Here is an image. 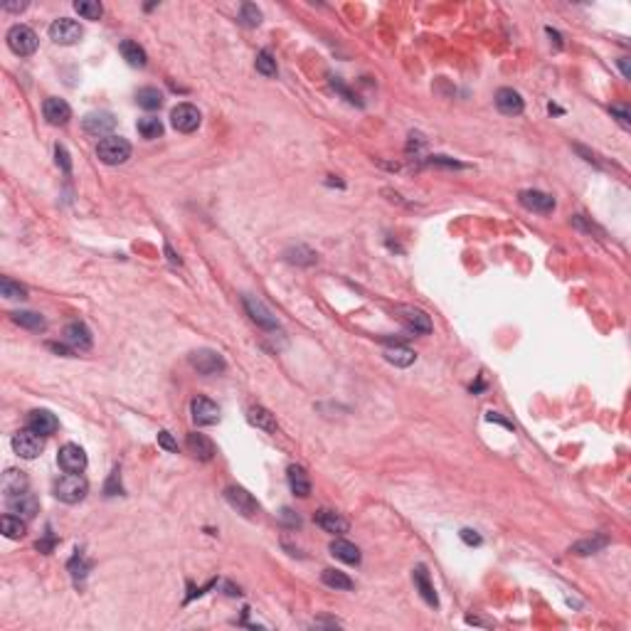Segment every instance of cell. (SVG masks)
Listing matches in <instances>:
<instances>
[{"instance_id": "27", "label": "cell", "mask_w": 631, "mask_h": 631, "mask_svg": "<svg viewBox=\"0 0 631 631\" xmlns=\"http://www.w3.org/2000/svg\"><path fill=\"white\" fill-rule=\"evenodd\" d=\"M119 50H121L123 60H126L131 67H146V62H148L146 50L139 42H133V40H123V42L119 44Z\"/></svg>"}, {"instance_id": "11", "label": "cell", "mask_w": 631, "mask_h": 631, "mask_svg": "<svg viewBox=\"0 0 631 631\" xmlns=\"http://www.w3.org/2000/svg\"><path fill=\"white\" fill-rule=\"evenodd\" d=\"M521 205L530 212H540V215H548V212L555 210V200L553 195L543 193V190H521L518 195Z\"/></svg>"}, {"instance_id": "17", "label": "cell", "mask_w": 631, "mask_h": 631, "mask_svg": "<svg viewBox=\"0 0 631 631\" xmlns=\"http://www.w3.org/2000/svg\"><path fill=\"white\" fill-rule=\"evenodd\" d=\"M399 316L402 321L407 323V328L415 333H432V318L424 313L422 309H415V306H399Z\"/></svg>"}, {"instance_id": "1", "label": "cell", "mask_w": 631, "mask_h": 631, "mask_svg": "<svg viewBox=\"0 0 631 631\" xmlns=\"http://www.w3.org/2000/svg\"><path fill=\"white\" fill-rule=\"evenodd\" d=\"M96 155H99V161L106 163V166H121V163H126L131 158V144L126 139H121V136L111 133V136L99 141Z\"/></svg>"}, {"instance_id": "35", "label": "cell", "mask_w": 631, "mask_h": 631, "mask_svg": "<svg viewBox=\"0 0 631 631\" xmlns=\"http://www.w3.org/2000/svg\"><path fill=\"white\" fill-rule=\"evenodd\" d=\"M257 72L264 74V77H277V60L272 57V52L261 50L259 55H257Z\"/></svg>"}, {"instance_id": "5", "label": "cell", "mask_w": 631, "mask_h": 631, "mask_svg": "<svg viewBox=\"0 0 631 631\" xmlns=\"http://www.w3.org/2000/svg\"><path fill=\"white\" fill-rule=\"evenodd\" d=\"M12 451H15L20 459H37L40 451H42V437L35 434L33 429H22V432L12 434Z\"/></svg>"}, {"instance_id": "19", "label": "cell", "mask_w": 631, "mask_h": 631, "mask_svg": "<svg viewBox=\"0 0 631 631\" xmlns=\"http://www.w3.org/2000/svg\"><path fill=\"white\" fill-rule=\"evenodd\" d=\"M316 523H318L326 533H331V535H343V533H348V521L331 508L318 510V513H316Z\"/></svg>"}, {"instance_id": "36", "label": "cell", "mask_w": 631, "mask_h": 631, "mask_svg": "<svg viewBox=\"0 0 631 631\" xmlns=\"http://www.w3.org/2000/svg\"><path fill=\"white\" fill-rule=\"evenodd\" d=\"M0 294L6 296V299H28V288L6 277L0 279Z\"/></svg>"}, {"instance_id": "10", "label": "cell", "mask_w": 631, "mask_h": 631, "mask_svg": "<svg viewBox=\"0 0 631 631\" xmlns=\"http://www.w3.org/2000/svg\"><path fill=\"white\" fill-rule=\"evenodd\" d=\"M82 37V28L79 22L69 20V17H60L50 25V40L57 44H74Z\"/></svg>"}, {"instance_id": "42", "label": "cell", "mask_w": 631, "mask_h": 631, "mask_svg": "<svg viewBox=\"0 0 631 631\" xmlns=\"http://www.w3.org/2000/svg\"><path fill=\"white\" fill-rule=\"evenodd\" d=\"M461 540L469 545H481V535H476V530H469V528L461 530Z\"/></svg>"}, {"instance_id": "26", "label": "cell", "mask_w": 631, "mask_h": 631, "mask_svg": "<svg viewBox=\"0 0 631 631\" xmlns=\"http://www.w3.org/2000/svg\"><path fill=\"white\" fill-rule=\"evenodd\" d=\"M247 420H250V424H254L257 429H264V432L274 434L277 432V420H274V415L269 410H264V407H250V412H247Z\"/></svg>"}, {"instance_id": "22", "label": "cell", "mask_w": 631, "mask_h": 631, "mask_svg": "<svg viewBox=\"0 0 631 631\" xmlns=\"http://www.w3.org/2000/svg\"><path fill=\"white\" fill-rule=\"evenodd\" d=\"M412 580H415V587L420 589L422 599H424L426 604H432V607H437L439 599H437V592H434V585L432 580H429V572H426L424 565H417L415 572H412Z\"/></svg>"}, {"instance_id": "20", "label": "cell", "mask_w": 631, "mask_h": 631, "mask_svg": "<svg viewBox=\"0 0 631 631\" xmlns=\"http://www.w3.org/2000/svg\"><path fill=\"white\" fill-rule=\"evenodd\" d=\"M286 478H288V488L294 491V496H299V499H309L311 496V478L309 474H306L304 466L299 464H291L286 471Z\"/></svg>"}, {"instance_id": "28", "label": "cell", "mask_w": 631, "mask_h": 631, "mask_svg": "<svg viewBox=\"0 0 631 631\" xmlns=\"http://www.w3.org/2000/svg\"><path fill=\"white\" fill-rule=\"evenodd\" d=\"M385 360L397 368H407L415 363L417 355H415V350L404 348V345H392V348H385Z\"/></svg>"}, {"instance_id": "44", "label": "cell", "mask_w": 631, "mask_h": 631, "mask_svg": "<svg viewBox=\"0 0 631 631\" xmlns=\"http://www.w3.org/2000/svg\"><path fill=\"white\" fill-rule=\"evenodd\" d=\"M619 67H621V72H624V77L629 79V67H626V60H619Z\"/></svg>"}, {"instance_id": "15", "label": "cell", "mask_w": 631, "mask_h": 631, "mask_svg": "<svg viewBox=\"0 0 631 631\" xmlns=\"http://www.w3.org/2000/svg\"><path fill=\"white\" fill-rule=\"evenodd\" d=\"M57 426H60L57 417L47 410H33L28 415V429H33V432L40 434V437H50V434H55Z\"/></svg>"}, {"instance_id": "25", "label": "cell", "mask_w": 631, "mask_h": 631, "mask_svg": "<svg viewBox=\"0 0 631 631\" xmlns=\"http://www.w3.org/2000/svg\"><path fill=\"white\" fill-rule=\"evenodd\" d=\"M28 491V476L17 469H8L3 474V493L8 496H17V493H25Z\"/></svg>"}, {"instance_id": "9", "label": "cell", "mask_w": 631, "mask_h": 631, "mask_svg": "<svg viewBox=\"0 0 631 631\" xmlns=\"http://www.w3.org/2000/svg\"><path fill=\"white\" fill-rule=\"evenodd\" d=\"M190 365H193L200 375H217V372H222L225 368H227L220 353L207 350V348L205 350H195V353L190 355Z\"/></svg>"}, {"instance_id": "41", "label": "cell", "mask_w": 631, "mask_h": 631, "mask_svg": "<svg viewBox=\"0 0 631 631\" xmlns=\"http://www.w3.org/2000/svg\"><path fill=\"white\" fill-rule=\"evenodd\" d=\"M158 444H161L166 451H178V444L173 442L171 432H161V434H158Z\"/></svg>"}, {"instance_id": "43", "label": "cell", "mask_w": 631, "mask_h": 631, "mask_svg": "<svg viewBox=\"0 0 631 631\" xmlns=\"http://www.w3.org/2000/svg\"><path fill=\"white\" fill-rule=\"evenodd\" d=\"M3 10H12V12H15V10H25V3H20V6H17V3H6V6H3Z\"/></svg>"}, {"instance_id": "8", "label": "cell", "mask_w": 631, "mask_h": 631, "mask_svg": "<svg viewBox=\"0 0 631 631\" xmlns=\"http://www.w3.org/2000/svg\"><path fill=\"white\" fill-rule=\"evenodd\" d=\"M200 111L195 109L193 104H178L175 109L171 111V123H173V128L175 131H180V133H193V131H198V126H200Z\"/></svg>"}, {"instance_id": "40", "label": "cell", "mask_w": 631, "mask_h": 631, "mask_svg": "<svg viewBox=\"0 0 631 631\" xmlns=\"http://www.w3.org/2000/svg\"><path fill=\"white\" fill-rule=\"evenodd\" d=\"M612 114H614L616 121H619L624 128H629V126H631V121H629V109H626V106L614 104V106H612Z\"/></svg>"}, {"instance_id": "34", "label": "cell", "mask_w": 631, "mask_h": 631, "mask_svg": "<svg viewBox=\"0 0 631 631\" xmlns=\"http://www.w3.org/2000/svg\"><path fill=\"white\" fill-rule=\"evenodd\" d=\"M74 10H77L84 20H99L104 8H101L96 0H79V3H74Z\"/></svg>"}, {"instance_id": "29", "label": "cell", "mask_w": 631, "mask_h": 631, "mask_svg": "<svg viewBox=\"0 0 631 631\" xmlns=\"http://www.w3.org/2000/svg\"><path fill=\"white\" fill-rule=\"evenodd\" d=\"M321 580H323V585H326V587H331V589H345V592H348V589H353V587H355L353 580H350V577L345 575V572L331 570V567H328V570H323Z\"/></svg>"}, {"instance_id": "33", "label": "cell", "mask_w": 631, "mask_h": 631, "mask_svg": "<svg viewBox=\"0 0 631 631\" xmlns=\"http://www.w3.org/2000/svg\"><path fill=\"white\" fill-rule=\"evenodd\" d=\"M136 128H139V133L144 136L146 141L161 139V136H163V123H161V119H155V116H144V119H139Z\"/></svg>"}, {"instance_id": "32", "label": "cell", "mask_w": 631, "mask_h": 631, "mask_svg": "<svg viewBox=\"0 0 631 631\" xmlns=\"http://www.w3.org/2000/svg\"><path fill=\"white\" fill-rule=\"evenodd\" d=\"M136 101H139L141 109L153 111V109H161V106H163V94L155 87H144V89H139Z\"/></svg>"}, {"instance_id": "21", "label": "cell", "mask_w": 631, "mask_h": 631, "mask_svg": "<svg viewBox=\"0 0 631 631\" xmlns=\"http://www.w3.org/2000/svg\"><path fill=\"white\" fill-rule=\"evenodd\" d=\"M8 508H10V513L25 515V518H35L40 505L33 493L25 491V493H17V496H8Z\"/></svg>"}, {"instance_id": "39", "label": "cell", "mask_w": 631, "mask_h": 631, "mask_svg": "<svg viewBox=\"0 0 631 631\" xmlns=\"http://www.w3.org/2000/svg\"><path fill=\"white\" fill-rule=\"evenodd\" d=\"M55 155H57V166H60L62 171H64V173L72 171V161H69V153H67L64 146H57V148H55Z\"/></svg>"}, {"instance_id": "2", "label": "cell", "mask_w": 631, "mask_h": 631, "mask_svg": "<svg viewBox=\"0 0 631 631\" xmlns=\"http://www.w3.org/2000/svg\"><path fill=\"white\" fill-rule=\"evenodd\" d=\"M87 493L89 483L82 474H67L55 483V496L62 503H79V501L87 499Z\"/></svg>"}, {"instance_id": "6", "label": "cell", "mask_w": 631, "mask_h": 631, "mask_svg": "<svg viewBox=\"0 0 631 631\" xmlns=\"http://www.w3.org/2000/svg\"><path fill=\"white\" fill-rule=\"evenodd\" d=\"M82 126H84V131H87L89 136L106 139V136H111L114 126H116V119H114V114H109V111H92V114H87V116H84Z\"/></svg>"}, {"instance_id": "7", "label": "cell", "mask_w": 631, "mask_h": 631, "mask_svg": "<svg viewBox=\"0 0 631 631\" xmlns=\"http://www.w3.org/2000/svg\"><path fill=\"white\" fill-rule=\"evenodd\" d=\"M57 464L64 474H82L87 469V454L84 449L77 447V444H64L57 454Z\"/></svg>"}, {"instance_id": "12", "label": "cell", "mask_w": 631, "mask_h": 631, "mask_svg": "<svg viewBox=\"0 0 631 631\" xmlns=\"http://www.w3.org/2000/svg\"><path fill=\"white\" fill-rule=\"evenodd\" d=\"M42 114H44V119H47V123H52V126H64V123L72 119V109H69V104H67L64 99H57V96L44 99Z\"/></svg>"}, {"instance_id": "31", "label": "cell", "mask_w": 631, "mask_h": 631, "mask_svg": "<svg viewBox=\"0 0 631 631\" xmlns=\"http://www.w3.org/2000/svg\"><path fill=\"white\" fill-rule=\"evenodd\" d=\"M0 528H3V535L10 537V540H20L25 535V521L20 515H3L0 518Z\"/></svg>"}, {"instance_id": "38", "label": "cell", "mask_w": 631, "mask_h": 631, "mask_svg": "<svg viewBox=\"0 0 631 631\" xmlns=\"http://www.w3.org/2000/svg\"><path fill=\"white\" fill-rule=\"evenodd\" d=\"M242 22L250 25V28H257L261 22V10L254 6V3H244L242 6Z\"/></svg>"}, {"instance_id": "24", "label": "cell", "mask_w": 631, "mask_h": 631, "mask_svg": "<svg viewBox=\"0 0 631 631\" xmlns=\"http://www.w3.org/2000/svg\"><path fill=\"white\" fill-rule=\"evenodd\" d=\"M331 555L340 560V562H345V565H360V550L348 540H340V537L331 543Z\"/></svg>"}, {"instance_id": "18", "label": "cell", "mask_w": 631, "mask_h": 631, "mask_svg": "<svg viewBox=\"0 0 631 631\" xmlns=\"http://www.w3.org/2000/svg\"><path fill=\"white\" fill-rule=\"evenodd\" d=\"M64 340L72 345L74 350H89V348H92V343H94L92 331H89V328L84 326L82 321H74V323H69V326L64 328Z\"/></svg>"}, {"instance_id": "30", "label": "cell", "mask_w": 631, "mask_h": 631, "mask_svg": "<svg viewBox=\"0 0 631 631\" xmlns=\"http://www.w3.org/2000/svg\"><path fill=\"white\" fill-rule=\"evenodd\" d=\"M10 316L20 328H28V331H44V318L40 313H35V311H15V313H10Z\"/></svg>"}, {"instance_id": "3", "label": "cell", "mask_w": 631, "mask_h": 631, "mask_svg": "<svg viewBox=\"0 0 631 631\" xmlns=\"http://www.w3.org/2000/svg\"><path fill=\"white\" fill-rule=\"evenodd\" d=\"M6 40H8V47L20 57H30V55H35V50H37V35H35V30L28 28V25H12V28L8 30Z\"/></svg>"}, {"instance_id": "16", "label": "cell", "mask_w": 631, "mask_h": 631, "mask_svg": "<svg viewBox=\"0 0 631 631\" xmlns=\"http://www.w3.org/2000/svg\"><path fill=\"white\" fill-rule=\"evenodd\" d=\"M244 306H247V313L252 316V321H254L257 326L266 328V331L279 328V323H277V318L272 316V311L266 309L259 299H254V296H244Z\"/></svg>"}, {"instance_id": "23", "label": "cell", "mask_w": 631, "mask_h": 631, "mask_svg": "<svg viewBox=\"0 0 631 631\" xmlns=\"http://www.w3.org/2000/svg\"><path fill=\"white\" fill-rule=\"evenodd\" d=\"M188 449H190V454L200 461H210L212 456H215V444H212L205 434H198V432L188 434Z\"/></svg>"}, {"instance_id": "4", "label": "cell", "mask_w": 631, "mask_h": 631, "mask_svg": "<svg viewBox=\"0 0 631 631\" xmlns=\"http://www.w3.org/2000/svg\"><path fill=\"white\" fill-rule=\"evenodd\" d=\"M225 499H227V503L232 505L237 513H242L244 518H254V515L259 513V503H257V499L242 486L225 488Z\"/></svg>"}, {"instance_id": "37", "label": "cell", "mask_w": 631, "mask_h": 631, "mask_svg": "<svg viewBox=\"0 0 631 631\" xmlns=\"http://www.w3.org/2000/svg\"><path fill=\"white\" fill-rule=\"evenodd\" d=\"M604 545H607V537L597 535V537H589V540L577 543L575 548H572V553L575 555H592V553H597V550H602Z\"/></svg>"}, {"instance_id": "14", "label": "cell", "mask_w": 631, "mask_h": 631, "mask_svg": "<svg viewBox=\"0 0 631 631\" xmlns=\"http://www.w3.org/2000/svg\"><path fill=\"white\" fill-rule=\"evenodd\" d=\"M496 106H499L501 114H505V116H521L523 109H526V104H523V96L515 92V89H499L496 92Z\"/></svg>"}, {"instance_id": "13", "label": "cell", "mask_w": 631, "mask_h": 631, "mask_svg": "<svg viewBox=\"0 0 631 631\" xmlns=\"http://www.w3.org/2000/svg\"><path fill=\"white\" fill-rule=\"evenodd\" d=\"M190 412H193L195 424H202V426L215 424L220 420V407L207 397H195L193 404H190Z\"/></svg>"}]
</instances>
